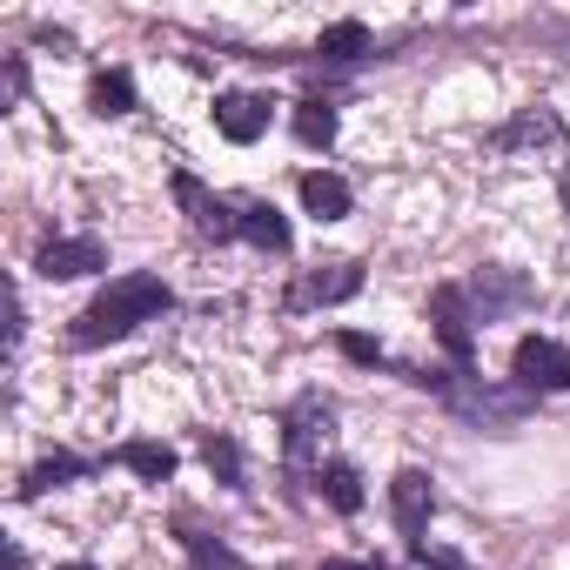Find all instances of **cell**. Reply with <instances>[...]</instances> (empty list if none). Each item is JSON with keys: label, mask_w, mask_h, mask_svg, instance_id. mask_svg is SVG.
Returning a JSON list of instances; mask_svg holds the SVG:
<instances>
[{"label": "cell", "mask_w": 570, "mask_h": 570, "mask_svg": "<svg viewBox=\"0 0 570 570\" xmlns=\"http://www.w3.org/2000/svg\"><path fill=\"white\" fill-rule=\"evenodd\" d=\"M175 296H168V282L161 275H121V282H108V289L75 316V350H95V343H121V336H135L141 323H155L161 309H168Z\"/></svg>", "instance_id": "cell-1"}, {"label": "cell", "mask_w": 570, "mask_h": 570, "mask_svg": "<svg viewBox=\"0 0 570 570\" xmlns=\"http://www.w3.org/2000/svg\"><path fill=\"white\" fill-rule=\"evenodd\" d=\"M510 370H517V383L523 390H570V350L563 343H550V336H523L517 343V356H510Z\"/></svg>", "instance_id": "cell-2"}, {"label": "cell", "mask_w": 570, "mask_h": 570, "mask_svg": "<svg viewBox=\"0 0 570 570\" xmlns=\"http://www.w3.org/2000/svg\"><path fill=\"white\" fill-rule=\"evenodd\" d=\"M175 202L188 208L195 235H208V242H228V235H242V208H228L222 195H208L195 175H175Z\"/></svg>", "instance_id": "cell-3"}, {"label": "cell", "mask_w": 570, "mask_h": 570, "mask_svg": "<svg viewBox=\"0 0 570 570\" xmlns=\"http://www.w3.org/2000/svg\"><path fill=\"white\" fill-rule=\"evenodd\" d=\"M363 289V268L356 262H330V268H309L296 289H289V309H316V303H350Z\"/></svg>", "instance_id": "cell-4"}, {"label": "cell", "mask_w": 570, "mask_h": 570, "mask_svg": "<svg viewBox=\"0 0 570 570\" xmlns=\"http://www.w3.org/2000/svg\"><path fill=\"white\" fill-rule=\"evenodd\" d=\"M35 268H41L48 282H75V275H88V268H108V248H101L95 235H68V242H48V248L35 255Z\"/></svg>", "instance_id": "cell-5"}, {"label": "cell", "mask_w": 570, "mask_h": 570, "mask_svg": "<svg viewBox=\"0 0 570 570\" xmlns=\"http://www.w3.org/2000/svg\"><path fill=\"white\" fill-rule=\"evenodd\" d=\"M430 323H436V343H443L456 363H470L476 330H470V303H463V289H436V296H430Z\"/></svg>", "instance_id": "cell-6"}, {"label": "cell", "mask_w": 570, "mask_h": 570, "mask_svg": "<svg viewBox=\"0 0 570 570\" xmlns=\"http://www.w3.org/2000/svg\"><path fill=\"white\" fill-rule=\"evenodd\" d=\"M430 476L423 470H403L396 483H390V510H396V530L410 537V543H423V523H430Z\"/></svg>", "instance_id": "cell-7"}, {"label": "cell", "mask_w": 570, "mask_h": 570, "mask_svg": "<svg viewBox=\"0 0 570 570\" xmlns=\"http://www.w3.org/2000/svg\"><path fill=\"white\" fill-rule=\"evenodd\" d=\"M215 128H222L235 148H248V141L268 128V101H262V95H222V101H215Z\"/></svg>", "instance_id": "cell-8"}, {"label": "cell", "mask_w": 570, "mask_h": 570, "mask_svg": "<svg viewBox=\"0 0 570 570\" xmlns=\"http://www.w3.org/2000/svg\"><path fill=\"white\" fill-rule=\"evenodd\" d=\"M563 141V121L550 115V108H530V115H517L503 135H497V148L510 155V148H557Z\"/></svg>", "instance_id": "cell-9"}, {"label": "cell", "mask_w": 570, "mask_h": 570, "mask_svg": "<svg viewBox=\"0 0 570 570\" xmlns=\"http://www.w3.org/2000/svg\"><path fill=\"white\" fill-rule=\"evenodd\" d=\"M303 208H309L316 222H343V215H350V181L309 168V175H303Z\"/></svg>", "instance_id": "cell-10"}, {"label": "cell", "mask_w": 570, "mask_h": 570, "mask_svg": "<svg viewBox=\"0 0 570 570\" xmlns=\"http://www.w3.org/2000/svg\"><path fill=\"white\" fill-rule=\"evenodd\" d=\"M316 436H330V403H323V396H303V403L289 410V463H309Z\"/></svg>", "instance_id": "cell-11"}, {"label": "cell", "mask_w": 570, "mask_h": 570, "mask_svg": "<svg viewBox=\"0 0 570 570\" xmlns=\"http://www.w3.org/2000/svg\"><path fill=\"white\" fill-rule=\"evenodd\" d=\"M115 463L135 470L141 483H168V476H175V450H168V443H121Z\"/></svg>", "instance_id": "cell-12"}, {"label": "cell", "mask_w": 570, "mask_h": 570, "mask_svg": "<svg viewBox=\"0 0 570 570\" xmlns=\"http://www.w3.org/2000/svg\"><path fill=\"white\" fill-rule=\"evenodd\" d=\"M242 235H248L255 248H268V255L289 248V222H282L268 202H242Z\"/></svg>", "instance_id": "cell-13"}, {"label": "cell", "mask_w": 570, "mask_h": 570, "mask_svg": "<svg viewBox=\"0 0 570 570\" xmlns=\"http://www.w3.org/2000/svg\"><path fill=\"white\" fill-rule=\"evenodd\" d=\"M88 108H95V115H128V108H135V81H128L121 68L95 75V88H88Z\"/></svg>", "instance_id": "cell-14"}, {"label": "cell", "mask_w": 570, "mask_h": 570, "mask_svg": "<svg viewBox=\"0 0 570 570\" xmlns=\"http://www.w3.org/2000/svg\"><path fill=\"white\" fill-rule=\"evenodd\" d=\"M75 476H88V463H81V456H68V450H55L48 463H35V470H28L21 497H41V490H55V483H75Z\"/></svg>", "instance_id": "cell-15"}, {"label": "cell", "mask_w": 570, "mask_h": 570, "mask_svg": "<svg viewBox=\"0 0 570 570\" xmlns=\"http://www.w3.org/2000/svg\"><path fill=\"white\" fill-rule=\"evenodd\" d=\"M323 497H330V510L356 517V510H363V476H356L350 463H330V470H323Z\"/></svg>", "instance_id": "cell-16"}, {"label": "cell", "mask_w": 570, "mask_h": 570, "mask_svg": "<svg viewBox=\"0 0 570 570\" xmlns=\"http://www.w3.org/2000/svg\"><path fill=\"white\" fill-rule=\"evenodd\" d=\"M296 135H303L309 148H330V141H336V108H330V101H296Z\"/></svg>", "instance_id": "cell-17"}, {"label": "cell", "mask_w": 570, "mask_h": 570, "mask_svg": "<svg viewBox=\"0 0 570 570\" xmlns=\"http://www.w3.org/2000/svg\"><path fill=\"white\" fill-rule=\"evenodd\" d=\"M363 48H370V28H363V21H336V28L323 35L316 55H323V61H356Z\"/></svg>", "instance_id": "cell-18"}, {"label": "cell", "mask_w": 570, "mask_h": 570, "mask_svg": "<svg viewBox=\"0 0 570 570\" xmlns=\"http://www.w3.org/2000/svg\"><path fill=\"white\" fill-rule=\"evenodd\" d=\"M202 456H208V470H215L222 483H235V490H242V450H235L228 436H208V443H202Z\"/></svg>", "instance_id": "cell-19"}, {"label": "cell", "mask_w": 570, "mask_h": 570, "mask_svg": "<svg viewBox=\"0 0 570 570\" xmlns=\"http://www.w3.org/2000/svg\"><path fill=\"white\" fill-rule=\"evenodd\" d=\"M188 557H195L202 570H242V557H235L228 543H215V537H188Z\"/></svg>", "instance_id": "cell-20"}, {"label": "cell", "mask_w": 570, "mask_h": 570, "mask_svg": "<svg viewBox=\"0 0 570 570\" xmlns=\"http://www.w3.org/2000/svg\"><path fill=\"white\" fill-rule=\"evenodd\" d=\"M336 343H343V356H350V363H383V350H376L370 336H356V330H343Z\"/></svg>", "instance_id": "cell-21"}, {"label": "cell", "mask_w": 570, "mask_h": 570, "mask_svg": "<svg viewBox=\"0 0 570 570\" xmlns=\"http://www.w3.org/2000/svg\"><path fill=\"white\" fill-rule=\"evenodd\" d=\"M416 563H423V570H470L463 557H450V550H430V543H416Z\"/></svg>", "instance_id": "cell-22"}, {"label": "cell", "mask_w": 570, "mask_h": 570, "mask_svg": "<svg viewBox=\"0 0 570 570\" xmlns=\"http://www.w3.org/2000/svg\"><path fill=\"white\" fill-rule=\"evenodd\" d=\"M323 570H370V563H350V557H330Z\"/></svg>", "instance_id": "cell-23"}, {"label": "cell", "mask_w": 570, "mask_h": 570, "mask_svg": "<svg viewBox=\"0 0 570 570\" xmlns=\"http://www.w3.org/2000/svg\"><path fill=\"white\" fill-rule=\"evenodd\" d=\"M61 570H95V563H61Z\"/></svg>", "instance_id": "cell-24"}, {"label": "cell", "mask_w": 570, "mask_h": 570, "mask_svg": "<svg viewBox=\"0 0 570 570\" xmlns=\"http://www.w3.org/2000/svg\"><path fill=\"white\" fill-rule=\"evenodd\" d=\"M563 208H570V175H563Z\"/></svg>", "instance_id": "cell-25"}]
</instances>
